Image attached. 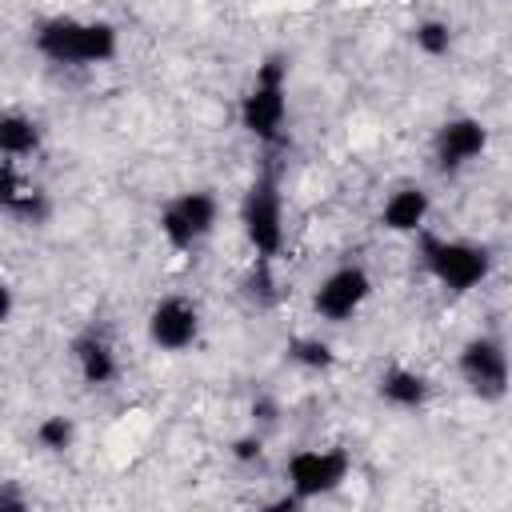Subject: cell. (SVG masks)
<instances>
[{"label": "cell", "mask_w": 512, "mask_h": 512, "mask_svg": "<svg viewBox=\"0 0 512 512\" xmlns=\"http://www.w3.org/2000/svg\"><path fill=\"white\" fill-rule=\"evenodd\" d=\"M120 40L116 28L104 20H76V16H52L36 28V52L48 56L52 64H72V68H88V64H108L116 56Z\"/></svg>", "instance_id": "cell-1"}, {"label": "cell", "mask_w": 512, "mask_h": 512, "mask_svg": "<svg viewBox=\"0 0 512 512\" xmlns=\"http://www.w3.org/2000/svg\"><path fill=\"white\" fill-rule=\"evenodd\" d=\"M284 80H288V64L280 56H268L256 68V80H252V88H248V96L240 104L244 128L264 144H280V136H284V116H288Z\"/></svg>", "instance_id": "cell-2"}, {"label": "cell", "mask_w": 512, "mask_h": 512, "mask_svg": "<svg viewBox=\"0 0 512 512\" xmlns=\"http://www.w3.org/2000/svg\"><path fill=\"white\" fill-rule=\"evenodd\" d=\"M420 248H424V264H428V272H432L444 288H452V292H468V288H476V284L488 276V268H492L488 248L468 244V240L424 236Z\"/></svg>", "instance_id": "cell-3"}, {"label": "cell", "mask_w": 512, "mask_h": 512, "mask_svg": "<svg viewBox=\"0 0 512 512\" xmlns=\"http://www.w3.org/2000/svg\"><path fill=\"white\" fill-rule=\"evenodd\" d=\"M240 220H244V236H248L252 252L260 260H272L280 252V244H284V208H280V192H276L272 176H260L248 188Z\"/></svg>", "instance_id": "cell-4"}, {"label": "cell", "mask_w": 512, "mask_h": 512, "mask_svg": "<svg viewBox=\"0 0 512 512\" xmlns=\"http://www.w3.org/2000/svg\"><path fill=\"white\" fill-rule=\"evenodd\" d=\"M460 376L480 400H500L512 380L508 348L496 336H472L460 352Z\"/></svg>", "instance_id": "cell-5"}, {"label": "cell", "mask_w": 512, "mask_h": 512, "mask_svg": "<svg viewBox=\"0 0 512 512\" xmlns=\"http://www.w3.org/2000/svg\"><path fill=\"white\" fill-rule=\"evenodd\" d=\"M348 456L340 448H300L292 460H288V488L296 500H312V496H324L332 488L344 484L348 476Z\"/></svg>", "instance_id": "cell-6"}, {"label": "cell", "mask_w": 512, "mask_h": 512, "mask_svg": "<svg viewBox=\"0 0 512 512\" xmlns=\"http://www.w3.org/2000/svg\"><path fill=\"white\" fill-rule=\"evenodd\" d=\"M368 292H372L368 272L360 264H344V268H336L332 276L320 280V288L312 296V308H316V316H324L332 324H344V320H352L360 312Z\"/></svg>", "instance_id": "cell-7"}, {"label": "cell", "mask_w": 512, "mask_h": 512, "mask_svg": "<svg viewBox=\"0 0 512 512\" xmlns=\"http://www.w3.org/2000/svg\"><path fill=\"white\" fill-rule=\"evenodd\" d=\"M216 224V200L208 192H184L160 212V232L172 248H192Z\"/></svg>", "instance_id": "cell-8"}, {"label": "cell", "mask_w": 512, "mask_h": 512, "mask_svg": "<svg viewBox=\"0 0 512 512\" xmlns=\"http://www.w3.org/2000/svg\"><path fill=\"white\" fill-rule=\"evenodd\" d=\"M488 144V128L476 120V116H456V120H444L436 128V140H432V156H436V168L440 172H460L464 164H472Z\"/></svg>", "instance_id": "cell-9"}, {"label": "cell", "mask_w": 512, "mask_h": 512, "mask_svg": "<svg viewBox=\"0 0 512 512\" xmlns=\"http://www.w3.org/2000/svg\"><path fill=\"white\" fill-rule=\"evenodd\" d=\"M200 332V312L184 296H168L148 312V340L164 352H184Z\"/></svg>", "instance_id": "cell-10"}, {"label": "cell", "mask_w": 512, "mask_h": 512, "mask_svg": "<svg viewBox=\"0 0 512 512\" xmlns=\"http://www.w3.org/2000/svg\"><path fill=\"white\" fill-rule=\"evenodd\" d=\"M0 204H4V212L20 216L24 224H44L48 212H52L44 188H36L32 180H24L16 172V160H4V168H0Z\"/></svg>", "instance_id": "cell-11"}, {"label": "cell", "mask_w": 512, "mask_h": 512, "mask_svg": "<svg viewBox=\"0 0 512 512\" xmlns=\"http://www.w3.org/2000/svg\"><path fill=\"white\" fill-rule=\"evenodd\" d=\"M72 356H76V368H80V376H84L88 384H108V380H116V352H112V344H108L96 328L84 332V336H76Z\"/></svg>", "instance_id": "cell-12"}, {"label": "cell", "mask_w": 512, "mask_h": 512, "mask_svg": "<svg viewBox=\"0 0 512 512\" xmlns=\"http://www.w3.org/2000/svg\"><path fill=\"white\" fill-rule=\"evenodd\" d=\"M384 228L392 232H416L424 220H428V192L424 188H400L388 196L384 212H380Z\"/></svg>", "instance_id": "cell-13"}, {"label": "cell", "mask_w": 512, "mask_h": 512, "mask_svg": "<svg viewBox=\"0 0 512 512\" xmlns=\"http://www.w3.org/2000/svg\"><path fill=\"white\" fill-rule=\"evenodd\" d=\"M40 148V128L32 116H20V112H4L0 116V152L4 160H24Z\"/></svg>", "instance_id": "cell-14"}, {"label": "cell", "mask_w": 512, "mask_h": 512, "mask_svg": "<svg viewBox=\"0 0 512 512\" xmlns=\"http://www.w3.org/2000/svg\"><path fill=\"white\" fill-rule=\"evenodd\" d=\"M380 396L396 408H420L428 400V380L412 368H388L380 376Z\"/></svg>", "instance_id": "cell-15"}, {"label": "cell", "mask_w": 512, "mask_h": 512, "mask_svg": "<svg viewBox=\"0 0 512 512\" xmlns=\"http://www.w3.org/2000/svg\"><path fill=\"white\" fill-rule=\"evenodd\" d=\"M416 48H420L424 56H444V52L452 48V28H448L444 20H424V24H416Z\"/></svg>", "instance_id": "cell-16"}, {"label": "cell", "mask_w": 512, "mask_h": 512, "mask_svg": "<svg viewBox=\"0 0 512 512\" xmlns=\"http://www.w3.org/2000/svg\"><path fill=\"white\" fill-rule=\"evenodd\" d=\"M288 356L296 364H304V368H328L332 364V348L324 340H316V336H296L288 344Z\"/></svg>", "instance_id": "cell-17"}, {"label": "cell", "mask_w": 512, "mask_h": 512, "mask_svg": "<svg viewBox=\"0 0 512 512\" xmlns=\"http://www.w3.org/2000/svg\"><path fill=\"white\" fill-rule=\"evenodd\" d=\"M36 440L48 448V452H64L72 444V424L64 416H48L36 424Z\"/></svg>", "instance_id": "cell-18"}, {"label": "cell", "mask_w": 512, "mask_h": 512, "mask_svg": "<svg viewBox=\"0 0 512 512\" xmlns=\"http://www.w3.org/2000/svg\"><path fill=\"white\" fill-rule=\"evenodd\" d=\"M260 452H264L260 436H240V440L232 444V456H236V460H260Z\"/></svg>", "instance_id": "cell-19"}]
</instances>
